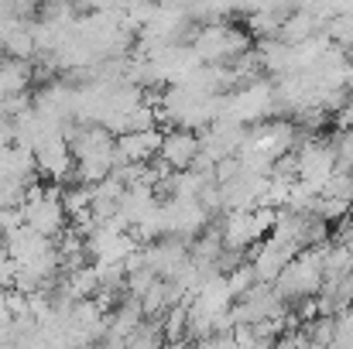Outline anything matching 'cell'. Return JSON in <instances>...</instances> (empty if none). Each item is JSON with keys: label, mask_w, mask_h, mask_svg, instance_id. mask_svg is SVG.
Returning a JSON list of instances; mask_svg holds the SVG:
<instances>
[{"label": "cell", "mask_w": 353, "mask_h": 349, "mask_svg": "<svg viewBox=\"0 0 353 349\" xmlns=\"http://www.w3.org/2000/svg\"><path fill=\"white\" fill-rule=\"evenodd\" d=\"M326 243H330V240H326ZM326 243L299 250V253L281 267V274L274 277V291H278L288 305H295V302L312 298V295L323 291V284H326V274H323V246H326Z\"/></svg>", "instance_id": "1"}, {"label": "cell", "mask_w": 353, "mask_h": 349, "mask_svg": "<svg viewBox=\"0 0 353 349\" xmlns=\"http://www.w3.org/2000/svg\"><path fill=\"white\" fill-rule=\"evenodd\" d=\"M250 41H254V34L247 31V24L236 28L227 17H220V21L199 24V31H196V38H192L189 45L196 48V55H199L203 62H210V65H227V62L240 59L243 52H250Z\"/></svg>", "instance_id": "2"}, {"label": "cell", "mask_w": 353, "mask_h": 349, "mask_svg": "<svg viewBox=\"0 0 353 349\" xmlns=\"http://www.w3.org/2000/svg\"><path fill=\"white\" fill-rule=\"evenodd\" d=\"M161 127H148V130H123L117 134V147H114V168L127 161H151L161 151Z\"/></svg>", "instance_id": "3"}, {"label": "cell", "mask_w": 353, "mask_h": 349, "mask_svg": "<svg viewBox=\"0 0 353 349\" xmlns=\"http://www.w3.org/2000/svg\"><path fill=\"white\" fill-rule=\"evenodd\" d=\"M203 151V140H199V130H189V127H165V137H161V158L182 171V168H192V161L199 158Z\"/></svg>", "instance_id": "4"}, {"label": "cell", "mask_w": 353, "mask_h": 349, "mask_svg": "<svg viewBox=\"0 0 353 349\" xmlns=\"http://www.w3.org/2000/svg\"><path fill=\"white\" fill-rule=\"evenodd\" d=\"M97 288H100V277H97V264H93V260H90V264H79V267H72V271H62L59 291L69 295L72 302H79V298H93Z\"/></svg>", "instance_id": "5"}, {"label": "cell", "mask_w": 353, "mask_h": 349, "mask_svg": "<svg viewBox=\"0 0 353 349\" xmlns=\"http://www.w3.org/2000/svg\"><path fill=\"white\" fill-rule=\"evenodd\" d=\"M31 83H34V62L10 59V55L0 59V96L24 93V89H31Z\"/></svg>", "instance_id": "6"}, {"label": "cell", "mask_w": 353, "mask_h": 349, "mask_svg": "<svg viewBox=\"0 0 353 349\" xmlns=\"http://www.w3.org/2000/svg\"><path fill=\"white\" fill-rule=\"evenodd\" d=\"M0 52L10 55V59H28V62H34V59H38V45H34L31 21H21L17 28H10V34L0 41Z\"/></svg>", "instance_id": "7"}, {"label": "cell", "mask_w": 353, "mask_h": 349, "mask_svg": "<svg viewBox=\"0 0 353 349\" xmlns=\"http://www.w3.org/2000/svg\"><path fill=\"white\" fill-rule=\"evenodd\" d=\"M326 34L333 38V45H340V48H353V14H336V17H330L326 21Z\"/></svg>", "instance_id": "8"}, {"label": "cell", "mask_w": 353, "mask_h": 349, "mask_svg": "<svg viewBox=\"0 0 353 349\" xmlns=\"http://www.w3.org/2000/svg\"><path fill=\"white\" fill-rule=\"evenodd\" d=\"M38 10H41V0H0V14L10 21H31L38 17Z\"/></svg>", "instance_id": "9"}, {"label": "cell", "mask_w": 353, "mask_h": 349, "mask_svg": "<svg viewBox=\"0 0 353 349\" xmlns=\"http://www.w3.org/2000/svg\"><path fill=\"white\" fill-rule=\"evenodd\" d=\"M227 281H230V288H234V295L240 298L243 291H250L254 284H257V274H254V264L250 260H243V264H236L234 271H227Z\"/></svg>", "instance_id": "10"}]
</instances>
